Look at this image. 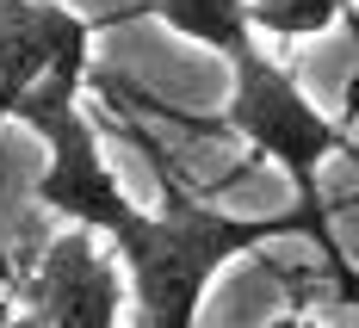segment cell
<instances>
[{
  "instance_id": "cell-1",
  "label": "cell",
  "mask_w": 359,
  "mask_h": 328,
  "mask_svg": "<svg viewBox=\"0 0 359 328\" xmlns=\"http://www.w3.org/2000/svg\"><path fill=\"white\" fill-rule=\"evenodd\" d=\"M291 229H304L297 211H285V217H236V211H217L205 198H186V192L168 186L161 211L130 205L106 242L118 254V266H124L137 322L143 328H198V310H205L217 266L260 254L266 242H279Z\"/></svg>"
},
{
  "instance_id": "cell-2",
  "label": "cell",
  "mask_w": 359,
  "mask_h": 328,
  "mask_svg": "<svg viewBox=\"0 0 359 328\" xmlns=\"http://www.w3.org/2000/svg\"><path fill=\"white\" fill-rule=\"evenodd\" d=\"M223 124H229V137H242L260 161H273V168L291 180L297 217H304V229L316 235V248L328 254L341 297H359L353 266L341 260L334 235H328V205H323V186H316V174H323L328 155H359L353 137H347V124H341V118H328V111L304 93V81H297L279 56H266L260 43L242 50V56L229 62Z\"/></svg>"
},
{
  "instance_id": "cell-3",
  "label": "cell",
  "mask_w": 359,
  "mask_h": 328,
  "mask_svg": "<svg viewBox=\"0 0 359 328\" xmlns=\"http://www.w3.org/2000/svg\"><path fill=\"white\" fill-rule=\"evenodd\" d=\"M25 303L43 316V328H118L124 303H130V285H124V266H118L106 235L69 223L37 254Z\"/></svg>"
},
{
  "instance_id": "cell-4",
  "label": "cell",
  "mask_w": 359,
  "mask_h": 328,
  "mask_svg": "<svg viewBox=\"0 0 359 328\" xmlns=\"http://www.w3.org/2000/svg\"><path fill=\"white\" fill-rule=\"evenodd\" d=\"M37 137L50 149V161L37 174V205L50 217L74 223V229L111 235L124 223V211H130V198H124L118 174L106 168V149H100V130H93L87 106H69V111H56V118H43Z\"/></svg>"
},
{
  "instance_id": "cell-5",
  "label": "cell",
  "mask_w": 359,
  "mask_h": 328,
  "mask_svg": "<svg viewBox=\"0 0 359 328\" xmlns=\"http://www.w3.org/2000/svg\"><path fill=\"white\" fill-rule=\"evenodd\" d=\"M74 50H93V19L62 0H0V118H13L43 69Z\"/></svg>"
},
{
  "instance_id": "cell-6",
  "label": "cell",
  "mask_w": 359,
  "mask_h": 328,
  "mask_svg": "<svg viewBox=\"0 0 359 328\" xmlns=\"http://www.w3.org/2000/svg\"><path fill=\"white\" fill-rule=\"evenodd\" d=\"M137 13L161 19V25L180 32L186 43L217 50L223 62H236L242 50L260 43V32H254V19H248V0H143Z\"/></svg>"
},
{
  "instance_id": "cell-7",
  "label": "cell",
  "mask_w": 359,
  "mask_h": 328,
  "mask_svg": "<svg viewBox=\"0 0 359 328\" xmlns=\"http://www.w3.org/2000/svg\"><path fill=\"white\" fill-rule=\"evenodd\" d=\"M248 19L260 37L279 43H304V37L328 32L341 19H353V0H248Z\"/></svg>"
},
{
  "instance_id": "cell-8",
  "label": "cell",
  "mask_w": 359,
  "mask_h": 328,
  "mask_svg": "<svg viewBox=\"0 0 359 328\" xmlns=\"http://www.w3.org/2000/svg\"><path fill=\"white\" fill-rule=\"evenodd\" d=\"M0 328H43V316L32 303H0Z\"/></svg>"
},
{
  "instance_id": "cell-9",
  "label": "cell",
  "mask_w": 359,
  "mask_h": 328,
  "mask_svg": "<svg viewBox=\"0 0 359 328\" xmlns=\"http://www.w3.org/2000/svg\"><path fill=\"white\" fill-rule=\"evenodd\" d=\"M266 328H323V322H316V316H310L304 303H291V310H279V316H273Z\"/></svg>"
}]
</instances>
